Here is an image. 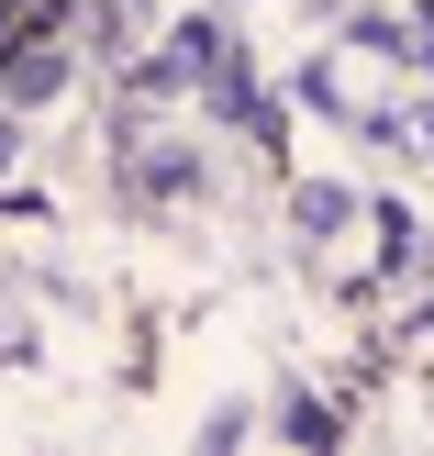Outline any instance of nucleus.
I'll list each match as a JSON object with an SVG mask.
<instances>
[{"mask_svg": "<svg viewBox=\"0 0 434 456\" xmlns=\"http://www.w3.org/2000/svg\"><path fill=\"white\" fill-rule=\"evenodd\" d=\"M368 145H401L423 167V156H434V111H368Z\"/></svg>", "mask_w": 434, "mask_h": 456, "instance_id": "1", "label": "nucleus"}, {"mask_svg": "<svg viewBox=\"0 0 434 456\" xmlns=\"http://www.w3.org/2000/svg\"><path fill=\"white\" fill-rule=\"evenodd\" d=\"M0 89H12V101H56V56H12Z\"/></svg>", "mask_w": 434, "mask_h": 456, "instance_id": "2", "label": "nucleus"}, {"mask_svg": "<svg viewBox=\"0 0 434 456\" xmlns=\"http://www.w3.org/2000/svg\"><path fill=\"white\" fill-rule=\"evenodd\" d=\"M413 56L434 67V0H423V12H413Z\"/></svg>", "mask_w": 434, "mask_h": 456, "instance_id": "3", "label": "nucleus"}]
</instances>
